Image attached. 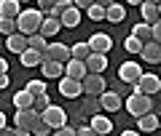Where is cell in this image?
I'll return each mask as SVG.
<instances>
[{
  "label": "cell",
  "instance_id": "obj_1",
  "mask_svg": "<svg viewBox=\"0 0 161 136\" xmlns=\"http://www.w3.org/2000/svg\"><path fill=\"white\" fill-rule=\"evenodd\" d=\"M40 22H43V11L40 8H24L16 16V29L22 35H35L40 29Z\"/></svg>",
  "mask_w": 161,
  "mask_h": 136
},
{
  "label": "cell",
  "instance_id": "obj_2",
  "mask_svg": "<svg viewBox=\"0 0 161 136\" xmlns=\"http://www.w3.org/2000/svg\"><path fill=\"white\" fill-rule=\"evenodd\" d=\"M126 109L134 118H142L145 112H153V99L145 96V93H140V91H132L129 99H126Z\"/></svg>",
  "mask_w": 161,
  "mask_h": 136
},
{
  "label": "cell",
  "instance_id": "obj_3",
  "mask_svg": "<svg viewBox=\"0 0 161 136\" xmlns=\"http://www.w3.org/2000/svg\"><path fill=\"white\" fill-rule=\"evenodd\" d=\"M40 120H43L51 131H57V128H62V125H67V112H64L62 107H57V104H48V107L40 112Z\"/></svg>",
  "mask_w": 161,
  "mask_h": 136
},
{
  "label": "cell",
  "instance_id": "obj_4",
  "mask_svg": "<svg viewBox=\"0 0 161 136\" xmlns=\"http://www.w3.org/2000/svg\"><path fill=\"white\" fill-rule=\"evenodd\" d=\"M38 123H40V115L35 112L32 107L30 109H16V115H14V125L22 128V131H32Z\"/></svg>",
  "mask_w": 161,
  "mask_h": 136
},
{
  "label": "cell",
  "instance_id": "obj_5",
  "mask_svg": "<svg viewBox=\"0 0 161 136\" xmlns=\"http://www.w3.org/2000/svg\"><path fill=\"white\" fill-rule=\"evenodd\" d=\"M80 85H83V93L86 96H99L105 91V78L97 72H86V78L80 80Z\"/></svg>",
  "mask_w": 161,
  "mask_h": 136
},
{
  "label": "cell",
  "instance_id": "obj_6",
  "mask_svg": "<svg viewBox=\"0 0 161 136\" xmlns=\"http://www.w3.org/2000/svg\"><path fill=\"white\" fill-rule=\"evenodd\" d=\"M134 88H137L140 93H145V96H153L156 91H161V80L156 78V75H150V72H142L140 80L134 83Z\"/></svg>",
  "mask_w": 161,
  "mask_h": 136
},
{
  "label": "cell",
  "instance_id": "obj_7",
  "mask_svg": "<svg viewBox=\"0 0 161 136\" xmlns=\"http://www.w3.org/2000/svg\"><path fill=\"white\" fill-rule=\"evenodd\" d=\"M59 93L64 99H78L83 93V85H80V80H73L67 75H62V80H59Z\"/></svg>",
  "mask_w": 161,
  "mask_h": 136
},
{
  "label": "cell",
  "instance_id": "obj_8",
  "mask_svg": "<svg viewBox=\"0 0 161 136\" xmlns=\"http://www.w3.org/2000/svg\"><path fill=\"white\" fill-rule=\"evenodd\" d=\"M86 43H89V48H92V53H108L110 48H113V38L105 35V32H94Z\"/></svg>",
  "mask_w": 161,
  "mask_h": 136
},
{
  "label": "cell",
  "instance_id": "obj_9",
  "mask_svg": "<svg viewBox=\"0 0 161 136\" xmlns=\"http://www.w3.org/2000/svg\"><path fill=\"white\" fill-rule=\"evenodd\" d=\"M140 75H142V67H140L137 62H124V64L118 67V78L124 80V83H129V85L137 83Z\"/></svg>",
  "mask_w": 161,
  "mask_h": 136
},
{
  "label": "cell",
  "instance_id": "obj_10",
  "mask_svg": "<svg viewBox=\"0 0 161 136\" xmlns=\"http://www.w3.org/2000/svg\"><path fill=\"white\" fill-rule=\"evenodd\" d=\"M140 56H142L148 64H161V43H156V40L142 43V51H140Z\"/></svg>",
  "mask_w": 161,
  "mask_h": 136
},
{
  "label": "cell",
  "instance_id": "obj_11",
  "mask_svg": "<svg viewBox=\"0 0 161 136\" xmlns=\"http://www.w3.org/2000/svg\"><path fill=\"white\" fill-rule=\"evenodd\" d=\"M121 104H124V99H121V93H115V91H102V93H99V107L108 109V112L121 109Z\"/></svg>",
  "mask_w": 161,
  "mask_h": 136
},
{
  "label": "cell",
  "instance_id": "obj_12",
  "mask_svg": "<svg viewBox=\"0 0 161 136\" xmlns=\"http://www.w3.org/2000/svg\"><path fill=\"white\" fill-rule=\"evenodd\" d=\"M83 64H86V72H97V75H102L105 69H108V53H89Z\"/></svg>",
  "mask_w": 161,
  "mask_h": 136
},
{
  "label": "cell",
  "instance_id": "obj_13",
  "mask_svg": "<svg viewBox=\"0 0 161 136\" xmlns=\"http://www.w3.org/2000/svg\"><path fill=\"white\" fill-rule=\"evenodd\" d=\"M64 75L73 80H83L86 78V64L80 62V59H67L64 62Z\"/></svg>",
  "mask_w": 161,
  "mask_h": 136
},
{
  "label": "cell",
  "instance_id": "obj_14",
  "mask_svg": "<svg viewBox=\"0 0 161 136\" xmlns=\"http://www.w3.org/2000/svg\"><path fill=\"white\" fill-rule=\"evenodd\" d=\"M48 59H51V62H67L70 59V45L67 43H51L48 45Z\"/></svg>",
  "mask_w": 161,
  "mask_h": 136
},
{
  "label": "cell",
  "instance_id": "obj_15",
  "mask_svg": "<svg viewBox=\"0 0 161 136\" xmlns=\"http://www.w3.org/2000/svg\"><path fill=\"white\" fill-rule=\"evenodd\" d=\"M59 29H62V22H59V19H54V16H43V22H40V29H38V32L48 40V38H54Z\"/></svg>",
  "mask_w": 161,
  "mask_h": 136
},
{
  "label": "cell",
  "instance_id": "obj_16",
  "mask_svg": "<svg viewBox=\"0 0 161 136\" xmlns=\"http://www.w3.org/2000/svg\"><path fill=\"white\" fill-rule=\"evenodd\" d=\"M59 22H62V27H67V29L78 27V24H80V8H75V6L64 8L62 16H59Z\"/></svg>",
  "mask_w": 161,
  "mask_h": 136
},
{
  "label": "cell",
  "instance_id": "obj_17",
  "mask_svg": "<svg viewBox=\"0 0 161 136\" xmlns=\"http://www.w3.org/2000/svg\"><path fill=\"white\" fill-rule=\"evenodd\" d=\"M89 125H92V128L97 131L99 136H108L110 131H113V123H110V118H105L102 112H97V115H92V123H89Z\"/></svg>",
  "mask_w": 161,
  "mask_h": 136
},
{
  "label": "cell",
  "instance_id": "obj_18",
  "mask_svg": "<svg viewBox=\"0 0 161 136\" xmlns=\"http://www.w3.org/2000/svg\"><path fill=\"white\" fill-rule=\"evenodd\" d=\"M161 128V120L156 112H145L142 118H137V131H158Z\"/></svg>",
  "mask_w": 161,
  "mask_h": 136
},
{
  "label": "cell",
  "instance_id": "obj_19",
  "mask_svg": "<svg viewBox=\"0 0 161 136\" xmlns=\"http://www.w3.org/2000/svg\"><path fill=\"white\" fill-rule=\"evenodd\" d=\"M105 19H108L110 24H118L126 19V8L121 6V3H110L108 8H105Z\"/></svg>",
  "mask_w": 161,
  "mask_h": 136
},
{
  "label": "cell",
  "instance_id": "obj_20",
  "mask_svg": "<svg viewBox=\"0 0 161 136\" xmlns=\"http://www.w3.org/2000/svg\"><path fill=\"white\" fill-rule=\"evenodd\" d=\"M6 45H8V51H11V53H22L24 48H27V35H22V32L8 35V38H6Z\"/></svg>",
  "mask_w": 161,
  "mask_h": 136
},
{
  "label": "cell",
  "instance_id": "obj_21",
  "mask_svg": "<svg viewBox=\"0 0 161 136\" xmlns=\"http://www.w3.org/2000/svg\"><path fill=\"white\" fill-rule=\"evenodd\" d=\"M40 69H43L46 78H62L64 75V64L62 62H51V59H48V62H40Z\"/></svg>",
  "mask_w": 161,
  "mask_h": 136
},
{
  "label": "cell",
  "instance_id": "obj_22",
  "mask_svg": "<svg viewBox=\"0 0 161 136\" xmlns=\"http://www.w3.org/2000/svg\"><path fill=\"white\" fill-rule=\"evenodd\" d=\"M140 13H142V22L145 24H156L161 19L158 6H153V3H142V6H140Z\"/></svg>",
  "mask_w": 161,
  "mask_h": 136
},
{
  "label": "cell",
  "instance_id": "obj_23",
  "mask_svg": "<svg viewBox=\"0 0 161 136\" xmlns=\"http://www.w3.org/2000/svg\"><path fill=\"white\" fill-rule=\"evenodd\" d=\"M27 48H32V51H38V53H46V51H48V40L43 38L40 32L27 35Z\"/></svg>",
  "mask_w": 161,
  "mask_h": 136
},
{
  "label": "cell",
  "instance_id": "obj_24",
  "mask_svg": "<svg viewBox=\"0 0 161 136\" xmlns=\"http://www.w3.org/2000/svg\"><path fill=\"white\" fill-rule=\"evenodd\" d=\"M32 93H30L27 88H22V91H16V93H14V107L16 109H30L32 107Z\"/></svg>",
  "mask_w": 161,
  "mask_h": 136
},
{
  "label": "cell",
  "instance_id": "obj_25",
  "mask_svg": "<svg viewBox=\"0 0 161 136\" xmlns=\"http://www.w3.org/2000/svg\"><path fill=\"white\" fill-rule=\"evenodd\" d=\"M19 11H22V3H19V0H0V16L16 19Z\"/></svg>",
  "mask_w": 161,
  "mask_h": 136
},
{
  "label": "cell",
  "instance_id": "obj_26",
  "mask_svg": "<svg viewBox=\"0 0 161 136\" xmlns=\"http://www.w3.org/2000/svg\"><path fill=\"white\" fill-rule=\"evenodd\" d=\"M19 59H22V67H38L40 64V53L32 51V48H24V51L19 53Z\"/></svg>",
  "mask_w": 161,
  "mask_h": 136
},
{
  "label": "cell",
  "instance_id": "obj_27",
  "mask_svg": "<svg viewBox=\"0 0 161 136\" xmlns=\"http://www.w3.org/2000/svg\"><path fill=\"white\" fill-rule=\"evenodd\" d=\"M89 53H92L89 43H73V45H70V59H80V62H86Z\"/></svg>",
  "mask_w": 161,
  "mask_h": 136
},
{
  "label": "cell",
  "instance_id": "obj_28",
  "mask_svg": "<svg viewBox=\"0 0 161 136\" xmlns=\"http://www.w3.org/2000/svg\"><path fill=\"white\" fill-rule=\"evenodd\" d=\"M14 32H19L16 29V19H11V16H0V35H14Z\"/></svg>",
  "mask_w": 161,
  "mask_h": 136
},
{
  "label": "cell",
  "instance_id": "obj_29",
  "mask_svg": "<svg viewBox=\"0 0 161 136\" xmlns=\"http://www.w3.org/2000/svg\"><path fill=\"white\" fill-rule=\"evenodd\" d=\"M132 35H134V38H140V40H142V43H148V40H153V38H150V24H134V29H132Z\"/></svg>",
  "mask_w": 161,
  "mask_h": 136
},
{
  "label": "cell",
  "instance_id": "obj_30",
  "mask_svg": "<svg viewBox=\"0 0 161 136\" xmlns=\"http://www.w3.org/2000/svg\"><path fill=\"white\" fill-rule=\"evenodd\" d=\"M86 13H89V19H92V22H102V19H105V6L92 3V6L86 8Z\"/></svg>",
  "mask_w": 161,
  "mask_h": 136
},
{
  "label": "cell",
  "instance_id": "obj_31",
  "mask_svg": "<svg viewBox=\"0 0 161 136\" xmlns=\"http://www.w3.org/2000/svg\"><path fill=\"white\" fill-rule=\"evenodd\" d=\"M24 88H27L30 93H32V96H40V93H46V91H48V85L43 83V80H30V83L24 85Z\"/></svg>",
  "mask_w": 161,
  "mask_h": 136
},
{
  "label": "cell",
  "instance_id": "obj_32",
  "mask_svg": "<svg viewBox=\"0 0 161 136\" xmlns=\"http://www.w3.org/2000/svg\"><path fill=\"white\" fill-rule=\"evenodd\" d=\"M124 48H126L129 53H140V51H142V40H140V38H134V35H129V38H126V43H124Z\"/></svg>",
  "mask_w": 161,
  "mask_h": 136
},
{
  "label": "cell",
  "instance_id": "obj_33",
  "mask_svg": "<svg viewBox=\"0 0 161 136\" xmlns=\"http://www.w3.org/2000/svg\"><path fill=\"white\" fill-rule=\"evenodd\" d=\"M48 104H51V102H48V93H40V96H35V99H32V109H35L38 115L43 112V109H46Z\"/></svg>",
  "mask_w": 161,
  "mask_h": 136
},
{
  "label": "cell",
  "instance_id": "obj_34",
  "mask_svg": "<svg viewBox=\"0 0 161 136\" xmlns=\"http://www.w3.org/2000/svg\"><path fill=\"white\" fill-rule=\"evenodd\" d=\"M30 133H32V136H48V133H51V128H48V125L43 123V120H40V123L35 125V128L30 131Z\"/></svg>",
  "mask_w": 161,
  "mask_h": 136
},
{
  "label": "cell",
  "instance_id": "obj_35",
  "mask_svg": "<svg viewBox=\"0 0 161 136\" xmlns=\"http://www.w3.org/2000/svg\"><path fill=\"white\" fill-rule=\"evenodd\" d=\"M75 136H99V133L92 128V125H80V128H75Z\"/></svg>",
  "mask_w": 161,
  "mask_h": 136
},
{
  "label": "cell",
  "instance_id": "obj_36",
  "mask_svg": "<svg viewBox=\"0 0 161 136\" xmlns=\"http://www.w3.org/2000/svg\"><path fill=\"white\" fill-rule=\"evenodd\" d=\"M150 38H153L156 43H161V19L156 24H150Z\"/></svg>",
  "mask_w": 161,
  "mask_h": 136
},
{
  "label": "cell",
  "instance_id": "obj_37",
  "mask_svg": "<svg viewBox=\"0 0 161 136\" xmlns=\"http://www.w3.org/2000/svg\"><path fill=\"white\" fill-rule=\"evenodd\" d=\"M35 3H38V8L43 11V16H46V13H48V8H51L54 3H57V0H35Z\"/></svg>",
  "mask_w": 161,
  "mask_h": 136
},
{
  "label": "cell",
  "instance_id": "obj_38",
  "mask_svg": "<svg viewBox=\"0 0 161 136\" xmlns=\"http://www.w3.org/2000/svg\"><path fill=\"white\" fill-rule=\"evenodd\" d=\"M86 109H92V112L97 115L99 109H102V107H99V96H89V107H86Z\"/></svg>",
  "mask_w": 161,
  "mask_h": 136
},
{
  "label": "cell",
  "instance_id": "obj_39",
  "mask_svg": "<svg viewBox=\"0 0 161 136\" xmlns=\"http://www.w3.org/2000/svg\"><path fill=\"white\" fill-rule=\"evenodd\" d=\"M54 136H75V128H70V125H62V128L54 131Z\"/></svg>",
  "mask_w": 161,
  "mask_h": 136
},
{
  "label": "cell",
  "instance_id": "obj_40",
  "mask_svg": "<svg viewBox=\"0 0 161 136\" xmlns=\"http://www.w3.org/2000/svg\"><path fill=\"white\" fill-rule=\"evenodd\" d=\"M92 3H94V0H73V6H75V8H80V11H86Z\"/></svg>",
  "mask_w": 161,
  "mask_h": 136
},
{
  "label": "cell",
  "instance_id": "obj_41",
  "mask_svg": "<svg viewBox=\"0 0 161 136\" xmlns=\"http://www.w3.org/2000/svg\"><path fill=\"white\" fill-rule=\"evenodd\" d=\"M8 85H11V78H8V72H0V91L8 88Z\"/></svg>",
  "mask_w": 161,
  "mask_h": 136
},
{
  "label": "cell",
  "instance_id": "obj_42",
  "mask_svg": "<svg viewBox=\"0 0 161 136\" xmlns=\"http://www.w3.org/2000/svg\"><path fill=\"white\" fill-rule=\"evenodd\" d=\"M14 133H16V128H8V125H6V128H0V136H14Z\"/></svg>",
  "mask_w": 161,
  "mask_h": 136
},
{
  "label": "cell",
  "instance_id": "obj_43",
  "mask_svg": "<svg viewBox=\"0 0 161 136\" xmlns=\"http://www.w3.org/2000/svg\"><path fill=\"white\" fill-rule=\"evenodd\" d=\"M0 72H8V62L3 56H0Z\"/></svg>",
  "mask_w": 161,
  "mask_h": 136
},
{
  "label": "cell",
  "instance_id": "obj_44",
  "mask_svg": "<svg viewBox=\"0 0 161 136\" xmlns=\"http://www.w3.org/2000/svg\"><path fill=\"white\" fill-rule=\"evenodd\" d=\"M6 125H8V123H6V112L0 109V128H6Z\"/></svg>",
  "mask_w": 161,
  "mask_h": 136
},
{
  "label": "cell",
  "instance_id": "obj_45",
  "mask_svg": "<svg viewBox=\"0 0 161 136\" xmlns=\"http://www.w3.org/2000/svg\"><path fill=\"white\" fill-rule=\"evenodd\" d=\"M14 136H32V133H30V131H22V128H16V133H14Z\"/></svg>",
  "mask_w": 161,
  "mask_h": 136
},
{
  "label": "cell",
  "instance_id": "obj_46",
  "mask_svg": "<svg viewBox=\"0 0 161 136\" xmlns=\"http://www.w3.org/2000/svg\"><path fill=\"white\" fill-rule=\"evenodd\" d=\"M94 3H99V6H105V8H108L110 3H115V0H94Z\"/></svg>",
  "mask_w": 161,
  "mask_h": 136
},
{
  "label": "cell",
  "instance_id": "obj_47",
  "mask_svg": "<svg viewBox=\"0 0 161 136\" xmlns=\"http://www.w3.org/2000/svg\"><path fill=\"white\" fill-rule=\"evenodd\" d=\"M121 136H140V133H137V131H124Z\"/></svg>",
  "mask_w": 161,
  "mask_h": 136
},
{
  "label": "cell",
  "instance_id": "obj_48",
  "mask_svg": "<svg viewBox=\"0 0 161 136\" xmlns=\"http://www.w3.org/2000/svg\"><path fill=\"white\" fill-rule=\"evenodd\" d=\"M126 3H132V6H142L145 0H126Z\"/></svg>",
  "mask_w": 161,
  "mask_h": 136
},
{
  "label": "cell",
  "instance_id": "obj_49",
  "mask_svg": "<svg viewBox=\"0 0 161 136\" xmlns=\"http://www.w3.org/2000/svg\"><path fill=\"white\" fill-rule=\"evenodd\" d=\"M145 3H153V6H158V3H161V0H145Z\"/></svg>",
  "mask_w": 161,
  "mask_h": 136
},
{
  "label": "cell",
  "instance_id": "obj_50",
  "mask_svg": "<svg viewBox=\"0 0 161 136\" xmlns=\"http://www.w3.org/2000/svg\"><path fill=\"white\" fill-rule=\"evenodd\" d=\"M19 3H30V0H19Z\"/></svg>",
  "mask_w": 161,
  "mask_h": 136
},
{
  "label": "cell",
  "instance_id": "obj_51",
  "mask_svg": "<svg viewBox=\"0 0 161 136\" xmlns=\"http://www.w3.org/2000/svg\"><path fill=\"white\" fill-rule=\"evenodd\" d=\"M158 13H161V3H158Z\"/></svg>",
  "mask_w": 161,
  "mask_h": 136
}]
</instances>
